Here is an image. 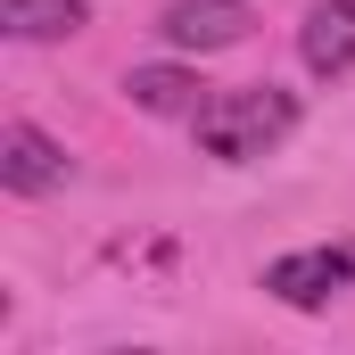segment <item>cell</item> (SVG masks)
<instances>
[{"label":"cell","mask_w":355,"mask_h":355,"mask_svg":"<svg viewBox=\"0 0 355 355\" xmlns=\"http://www.w3.org/2000/svg\"><path fill=\"white\" fill-rule=\"evenodd\" d=\"M83 0H0V25L17 42H58V33H83Z\"/></svg>","instance_id":"cell-7"},{"label":"cell","mask_w":355,"mask_h":355,"mask_svg":"<svg viewBox=\"0 0 355 355\" xmlns=\"http://www.w3.org/2000/svg\"><path fill=\"white\" fill-rule=\"evenodd\" d=\"M248 25H257L248 0H174L157 33L174 50H232V42H248Z\"/></svg>","instance_id":"cell-5"},{"label":"cell","mask_w":355,"mask_h":355,"mask_svg":"<svg viewBox=\"0 0 355 355\" xmlns=\"http://www.w3.org/2000/svg\"><path fill=\"white\" fill-rule=\"evenodd\" d=\"M0 190H17V198L67 190V149H58L42 124H8V132H0Z\"/></svg>","instance_id":"cell-3"},{"label":"cell","mask_w":355,"mask_h":355,"mask_svg":"<svg viewBox=\"0 0 355 355\" xmlns=\"http://www.w3.org/2000/svg\"><path fill=\"white\" fill-rule=\"evenodd\" d=\"M124 99L149 107V116H198V75H182V67H132Z\"/></svg>","instance_id":"cell-6"},{"label":"cell","mask_w":355,"mask_h":355,"mask_svg":"<svg viewBox=\"0 0 355 355\" xmlns=\"http://www.w3.org/2000/svg\"><path fill=\"white\" fill-rule=\"evenodd\" d=\"M198 149L207 157H223V166H248V157H265L281 149L289 132H297V99L281 83H240V91H215V99H198Z\"/></svg>","instance_id":"cell-1"},{"label":"cell","mask_w":355,"mask_h":355,"mask_svg":"<svg viewBox=\"0 0 355 355\" xmlns=\"http://www.w3.org/2000/svg\"><path fill=\"white\" fill-rule=\"evenodd\" d=\"M265 289L281 306H331L339 289H355V248H297V257H272Z\"/></svg>","instance_id":"cell-2"},{"label":"cell","mask_w":355,"mask_h":355,"mask_svg":"<svg viewBox=\"0 0 355 355\" xmlns=\"http://www.w3.org/2000/svg\"><path fill=\"white\" fill-rule=\"evenodd\" d=\"M297 58H306V75H322V83L355 75V0H314V8H306Z\"/></svg>","instance_id":"cell-4"}]
</instances>
